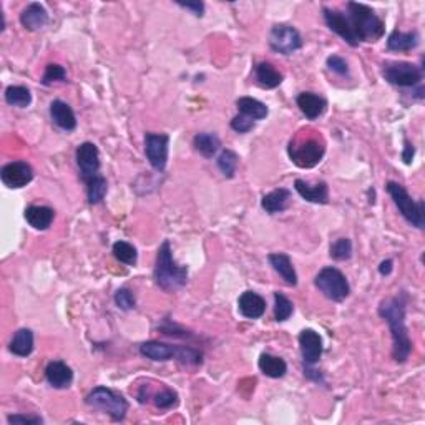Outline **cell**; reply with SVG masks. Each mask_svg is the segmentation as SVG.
Returning <instances> with one entry per match:
<instances>
[{
  "label": "cell",
  "instance_id": "23",
  "mask_svg": "<svg viewBox=\"0 0 425 425\" xmlns=\"http://www.w3.org/2000/svg\"><path fill=\"white\" fill-rule=\"evenodd\" d=\"M254 75L258 84L263 86V88H276L282 84V73L269 62H259L258 65L254 66Z\"/></svg>",
  "mask_w": 425,
  "mask_h": 425
},
{
  "label": "cell",
  "instance_id": "38",
  "mask_svg": "<svg viewBox=\"0 0 425 425\" xmlns=\"http://www.w3.org/2000/svg\"><path fill=\"white\" fill-rule=\"evenodd\" d=\"M66 78V70L62 65L58 64H50L47 65L45 73L42 77V84L43 85H52L57 84V82H64Z\"/></svg>",
  "mask_w": 425,
  "mask_h": 425
},
{
  "label": "cell",
  "instance_id": "21",
  "mask_svg": "<svg viewBox=\"0 0 425 425\" xmlns=\"http://www.w3.org/2000/svg\"><path fill=\"white\" fill-rule=\"evenodd\" d=\"M50 117L58 128L64 132H73L77 128V117H75L72 106L65 104L64 100H53L50 104Z\"/></svg>",
  "mask_w": 425,
  "mask_h": 425
},
{
  "label": "cell",
  "instance_id": "34",
  "mask_svg": "<svg viewBox=\"0 0 425 425\" xmlns=\"http://www.w3.org/2000/svg\"><path fill=\"white\" fill-rule=\"evenodd\" d=\"M113 256L117 258V261L127 266H135L138 263V251L127 241H117L113 245Z\"/></svg>",
  "mask_w": 425,
  "mask_h": 425
},
{
  "label": "cell",
  "instance_id": "6",
  "mask_svg": "<svg viewBox=\"0 0 425 425\" xmlns=\"http://www.w3.org/2000/svg\"><path fill=\"white\" fill-rule=\"evenodd\" d=\"M387 193L391 195L393 204L397 206V210L400 211V215L407 219L409 224L417 228V230H424L425 228V203L422 199H415L409 195L407 190L400 183L396 181H389L385 184Z\"/></svg>",
  "mask_w": 425,
  "mask_h": 425
},
{
  "label": "cell",
  "instance_id": "31",
  "mask_svg": "<svg viewBox=\"0 0 425 425\" xmlns=\"http://www.w3.org/2000/svg\"><path fill=\"white\" fill-rule=\"evenodd\" d=\"M236 106H238L239 113L241 115H245L247 118H251V120H265V118L267 117V113H269V110H267V106L263 104V101L256 100V98L253 97H241L238 98V101H236Z\"/></svg>",
  "mask_w": 425,
  "mask_h": 425
},
{
  "label": "cell",
  "instance_id": "40",
  "mask_svg": "<svg viewBox=\"0 0 425 425\" xmlns=\"http://www.w3.org/2000/svg\"><path fill=\"white\" fill-rule=\"evenodd\" d=\"M328 69L330 72L341 75V77H345L349 75V65L344 58L339 57V55H330L328 58Z\"/></svg>",
  "mask_w": 425,
  "mask_h": 425
},
{
  "label": "cell",
  "instance_id": "36",
  "mask_svg": "<svg viewBox=\"0 0 425 425\" xmlns=\"http://www.w3.org/2000/svg\"><path fill=\"white\" fill-rule=\"evenodd\" d=\"M294 304L287 299L284 294L274 293V319L278 322H284L293 316Z\"/></svg>",
  "mask_w": 425,
  "mask_h": 425
},
{
  "label": "cell",
  "instance_id": "37",
  "mask_svg": "<svg viewBox=\"0 0 425 425\" xmlns=\"http://www.w3.org/2000/svg\"><path fill=\"white\" fill-rule=\"evenodd\" d=\"M330 258L336 259V261H348L352 256V243L349 238H339L337 241H334L330 245L329 250Z\"/></svg>",
  "mask_w": 425,
  "mask_h": 425
},
{
  "label": "cell",
  "instance_id": "43",
  "mask_svg": "<svg viewBox=\"0 0 425 425\" xmlns=\"http://www.w3.org/2000/svg\"><path fill=\"white\" fill-rule=\"evenodd\" d=\"M180 7H183V9L190 10L193 15H196V17H203L204 14V3L199 2V0H195V2H181V0H178Z\"/></svg>",
  "mask_w": 425,
  "mask_h": 425
},
{
  "label": "cell",
  "instance_id": "11",
  "mask_svg": "<svg viewBox=\"0 0 425 425\" xmlns=\"http://www.w3.org/2000/svg\"><path fill=\"white\" fill-rule=\"evenodd\" d=\"M170 151V136L167 133H147L145 135V155L153 170L165 171Z\"/></svg>",
  "mask_w": 425,
  "mask_h": 425
},
{
  "label": "cell",
  "instance_id": "25",
  "mask_svg": "<svg viewBox=\"0 0 425 425\" xmlns=\"http://www.w3.org/2000/svg\"><path fill=\"white\" fill-rule=\"evenodd\" d=\"M55 218V211L49 206H29L25 210V219L34 230H49Z\"/></svg>",
  "mask_w": 425,
  "mask_h": 425
},
{
  "label": "cell",
  "instance_id": "26",
  "mask_svg": "<svg viewBox=\"0 0 425 425\" xmlns=\"http://www.w3.org/2000/svg\"><path fill=\"white\" fill-rule=\"evenodd\" d=\"M420 43V37L417 32H392L387 38V49L391 52H411L417 49Z\"/></svg>",
  "mask_w": 425,
  "mask_h": 425
},
{
  "label": "cell",
  "instance_id": "32",
  "mask_svg": "<svg viewBox=\"0 0 425 425\" xmlns=\"http://www.w3.org/2000/svg\"><path fill=\"white\" fill-rule=\"evenodd\" d=\"M5 101L12 106H17V108H27L32 104V93L27 86L10 85L5 90Z\"/></svg>",
  "mask_w": 425,
  "mask_h": 425
},
{
  "label": "cell",
  "instance_id": "12",
  "mask_svg": "<svg viewBox=\"0 0 425 425\" xmlns=\"http://www.w3.org/2000/svg\"><path fill=\"white\" fill-rule=\"evenodd\" d=\"M75 158H77L78 170H80L82 180L86 181L93 176L100 175V151L95 143L85 141L75 151Z\"/></svg>",
  "mask_w": 425,
  "mask_h": 425
},
{
  "label": "cell",
  "instance_id": "33",
  "mask_svg": "<svg viewBox=\"0 0 425 425\" xmlns=\"http://www.w3.org/2000/svg\"><path fill=\"white\" fill-rule=\"evenodd\" d=\"M86 198H88L90 204H98L104 202L106 191H108V183L101 175L93 176V178L86 180Z\"/></svg>",
  "mask_w": 425,
  "mask_h": 425
},
{
  "label": "cell",
  "instance_id": "19",
  "mask_svg": "<svg viewBox=\"0 0 425 425\" xmlns=\"http://www.w3.org/2000/svg\"><path fill=\"white\" fill-rule=\"evenodd\" d=\"M294 188L301 195V198H304L306 202L316 203V204H328L329 203V188L324 181L316 184H311L304 180H296L294 181Z\"/></svg>",
  "mask_w": 425,
  "mask_h": 425
},
{
  "label": "cell",
  "instance_id": "7",
  "mask_svg": "<svg viewBox=\"0 0 425 425\" xmlns=\"http://www.w3.org/2000/svg\"><path fill=\"white\" fill-rule=\"evenodd\" d=\"M85 402L88 407L104 412V414H108L115 422H121L128 412L127 399L121 393L115 392L113 389L104 387V385H98V387L93 389L86 396Z\"/></svg>",
  "mask_w": 425,
  "mask_h": 425
},
{
  "label": "cell",
  "instance_id": "18",
  "mask_svg": "<svg viewBox=\"0 0 425 425\" xmlns=\"http://www.w3.org/2000/svg\"><path fill=\"white\" fill-rule=\"evenodd\" d=\"M238 309L246 319H259L266 313V301L254 291H245L238 299Z\"/></svg>",
  "mask_w": 425,
  "mask_h": 425
},
{
  "label": "cell",
  "instance_id": "2",
  "mask_svg": "<svg viewBox=\"0 0 425 425\" xmlns=\"http://www.w3.org/2000/svg\"><path fill=\"white\" fill-rule=\"evenodd\" d=\"M326 153V141L322 135L313 128L298 132L289 141L287 155L299 168H314L321 163Z\"/></svg>",
  "mask_w": 425,
  "mask_h": 425
},
{
  "label": "cell",
  "instance_id": "35",
  "mask_svg": "<svg viewBox=\"0 0 425 425\" xmlns=\"http://www.w3.org/2000/svg\"><path fill=\"white\" fill-rule=\"evenodd\" d=\"M238 161L239 158L234 151H231V149H223V151L219 153L216 163H218L219 171L223 173L224 178H234L236 168H238Z\"/></svg>",
  "mask_w": 425,
  "mask_h": 425
},
{
  "label": "cell",
  "instance_id": "28",
  "mask_svg": "<svg viewBox=\"0 0 425 425\" xmlns=\"http://www.w3.org/2000/svg\"><path fill=\"white\" fill-rule=\"evenodd\" d=\"M193 147H195L196 151L199 155H203L204 158H212L216 153L219 151L221 148V140L216 133H210V132H203L198 133V135L193 138Z\"/></svg>",
  "mask_w": 425,
  "mask_h": 425
},
{
  "label": "cell",
  "instance_id": "24",
  "mask_svg": "<svg viewBox=\"0 0 425 425\" xmlns=\"http://www.w3.org/2000/svg\"><path fill=\"white\" fill-rule=\"evenodd\" d=\"M267 259H269L271 266L274 267V271H276L279 276L284 279L286 284L298 286V274H296V269H294L293 263H291L289 256L284 253H273V254H269V258Z\"/></svg>",
  "mask_w": 425,
  "mask_h": 425
},
{
  "label": "cell",
  "instance_id": "17",
  "mask_svg": "<svg viewBox=\"0 0 425 425\" xmlns=\"http://www.w3.org/2000/svg\"><path fill=\"white\" fill-rule=\"evenodd\" d=\"M45 377L53 389H66L73 382V371L64 361H52L45 367Z\"/></svg>",
  "mask_w": 425,
  "mask_h": 425
},
{
  "label": "cell",
  "instance_id": "45",
  "mask_svg": "<svg viewBox=\"0 0 425 425\" xmlns=\"http://www.w3.org/2000/svg\"><path fill=\"white\" fill-rule=\"evenodd\" d=\"M392 269H393V263L391 261V259H385V261L380 263L379 273L382 274V276H389V274L392 273Z\"/></svg>",
  "mask_w": 425,
  "mask_h": 425
},
{
  "label": "cell",
  "instance_id": "41",
  "mask_svg": "<svg viewBox=\"0 0 425 425\" xmlns=\"http://www.w3.org/2000/svg\"><path fill=\"white\" fill-rule=\"evenodd\" d=\"M231 128H233L236 133H247L254 128V120L239 113V115H236L233 120H231Z\"/></svg>",
  "mask_w": 425,
  "mask_h": 425
},
{
  "label": "cell",
  "instance_id": "15",
  "mask_svg": "<svg viewBox=\"0 0 425 425\" xmlns=\"http://www.w3.org/2000/svg\"><path fill=\"white\" fill-rule=\"evenodd\" d=\"M136 397H138L140 404H147L151 400L160 411H170V409L178 405V393L170 387H165V385L160 389V392L155 393L151 392V385H141Z\"/></svg>",
  "mask_w": 425,
  "mask_h": 425
},
{
  "label": "cell",
  "instance_id": "39",
  "mask_svg": "<svg viewBox=\"0 0 425 425\" xmlns=\"http://www.w3.org/2000/svg\"><path fill=\"white\" fill-rule=\"evenodd\" d=\"M115 304L120 308L121 311H130V309H135L136 306V299L133 296V293L127 287H121L115 293Z\"/></svg>",
  "mask_w": 425,
  "mask_h": 425
},
{
  "label": "cell",
  "instance_id": "8",
  "mask_svg": "<svg viewBox=\"0 0 425 425\" xmlns=\"http://www.w3.org/2000/svg\"><path fill=\"white\" fill-rule=\"evenodd\" d=\"M314 284L326 298L334 302H342L351 294L348 278L337 267H324L319 271L316 279H314Z\"/></svg>",
  "mask_w": 425,
  "mask_h": 425
},
{
  "label": "cell",
  "instance_id": "9",
  "mask_svg": "<svg viewBox=\"0 0 425 425\" xmlns=\"http://www.w3.org/2000/svg\"><path fill=\"white\" fill-rule=\"evenodd\" d=\"M382 77L391 85L400 86V88H412L420 85L422 82V70L420 66L409 62H387L384 64Z\"/></svg>",
  "mask_w": 425,
  "mask_h": 425
},
{
  "label": "cell",
  "instance_id": "44",
  "mask_svg": "<svg viewBox=\"0 0 425 425\" xmlns=\"http://www.w3.org/2000/svg\"><path fill=\"white\" fill-rule=\"evenodd\" d=\"M414 156H415V148L414 145L411 143L409 140L404 141V151H402V160L405 165H411L412 161H414Z\"/></svg>",
  "mask_w": 425,
  "mask_h": 425
},
{
  "label": "cell",
  "instance_id": "22",
  "mask_svg": "<svg viewBox=\"0 0 425 425\" xmlns=\"http://www.w3.org/2000/svg\"><path fill=\"white\" fill-rule=\"evenodd\" d=\"M21 23L27 30H40L49 23V12L38 2H32L21 14Z\"/></svg>",
  "mask_w": 425,
  "mask_h": 425
},
{
  "label": "cell",
  "instance_id": "13",
  "mask_svg": "<svg viewBox=\"0 0 425 425\" xmlns=\"http://www.w3.org/2000/svg\"><path fill=\"white\" fill-rule=\"evenodd\" d=\"M0 180L7 188L19 190L34 180V168L27 161H12L0 170Z\"/></svg>",
  "mask_w": 425,
  "mask_h": 425
},
{
  "label": "cell",
  "instance_id": "30",
  "mask_svg": "<svg viewBox=\"0 0 425 425\" xmlns=\"http://www.w3.org/2000/svg\"><path fill=\"white\" fill-rule=\"evenodd\" d=\"M9 349L19 357H27L34 352V332L30 329H19L12 337Z\"/></svg>",
  "mask_w": 425,
  "mask_h": 425
},
{
  "label": "cell",
  "instance_id": "14",
  "mask_svg": "<svg viewBox=\"0 0 425 425\" xmlns=\"http://www.w3.org/2000/svg\"><path fill=\"white\" fill-rule=\"evenodd\" d=\"M322 14H324V21L332 32H336L341 38H344L351 47L359 45V40H357L351 23H349L348 15H345L344 12L324 7V9H322Z\"/></svg>",
  "mask_w": 425,
  "mask_h": 425
},
{
  "label": "cell",
  "instance_id": "42",
  "mask_svg": "<svg viewBox=\"0 0 425 425\" xmlns=\"http://www.w3.org/2000/svg\"><path fill=\"white\" fill-rule=\"evenodd\" d=\"M7 422L10 425L21 424V425H40L43 424V419L38 415H25V414H14L7 417Z\"/></svg>",
  "mask_w": 425,
  "mask_h": 425
},
{
  "label": "cell",
  "instance_id": "10",
  "mask_svg": "<svg viewBox=\"0 0 425 425\" xmlns=\"http://www.w3.org/2000/svg\"><path fill=\"white\" fill-rule=\"evenodd\" d=\"M269 47L276 53L293 55L302 47V37L293 25L278 23L269 32Z\"/></svg>",
  "mask_w": 425,
  "mask_h": 425
},
{
  "label": "cell",
  "instance_id": "20",
  "mask_svg": "<svg viewBox=\"0 0 425 425\" xmlns=\"http://www.w3.org/2000/svg\"><path fill=\"white\" fill-rule=\"evenodd\" d=\"M296 104L299 110L302 112V115L308 118V120H317V118L326 112V108H328V101L313 92L299 93Z\"/></svg>",
  "mask_w": 425,
  "mask_h": 425
},
{
  "label": "cell",
  "instance_id": "27",
  "mask_svg": "<svg viewBox=\"0 0 425 425\" xmlns=\"http://www.w3.org/2000/svg\"><path fill=\"white\" fill-rule=\"evenodd\" d=\"M291 199V191L287 188H278V190L267 193L263 196L261 206L263 210L269 215H276V212H282L287 208V203Z\"/></svg>",
  "mask_w": 425,
  "mask_h": 425
},
{
  "label": "cell",
  "instance_id": "29",
  "mask_svg": "<svg viewBox=\"0 0 425 425\" xmlns=\"http://www.w3.org/2000/svg\"><path fill=\"white\" fill-rule=\"evenodd\" d=\"M258 365L259 371L265 374V376L271 377V379H281L287 372L286 361L278 356H273V354H261Z\"/></svg>",
  "mask_w": 425,
  "mask_h": 425
},
{
  "label": "cell",
  "instance_id": "16",
  "mask_svg": "<svg viewBox=\"0 0 425 425\" xmlns=\"http://www.w3.org/2000/svg\"><path fill=\"white\" fill-rule=\"evenodd\" d=\"M299 348H301L302 361L308 365H314L321 361L322 351V337L314 329H304L299 334Z\"/></svg>",
  "mask_w": 425,
  "mask_h": 425
},
{
  "label": "cell",
  "instance_id": "5",
  "mask_svg": "<svg viewBox=\"0 0 425 425\" xmlns=\"http://www.w3.org/2000/svg\"><path fill=\"white\" fill-rule=\"evenodd\" d=\"M140 354L149 361L167 362L171 359L180 361L181 364L198 365L203 361V352L193 349L190 345H171L160 341H148L140 345Z\"/></svg>",
  "mask_w": 425,
  "mask_h": 425
},
{
  "label": "cell",
  "instance_id": "1",
  "mask_svg": "<svg viewBox=\"0 0 425 425\" xmlns=\"http://www.w3.org/2000/svg\"><path fill=\"white\" fill-rule=\"evenodd\" d=\"M405 309H407V296L404 293L384 299L379 306V316L387 322L391 329L392 357L397 364H405L412 351V342L405 326Z\"/></svg>",
  "mask_w": 425,
  "mask_h": 425
},
{
  "label": "cell",
  "instance_id": "3",
  "mask_svg": "<svg viewBox=\"0 0 425 425\" xmlns=\"http://www.w3.org/2000/svg\"><path fill=\"white\" fill-rule=\"evenodd\" d=\"M155 278L156 286L161 287L167 293H175L186 284L188 281V266H181L173 258V251L170 241H165L160 246L158 254H156L155 265Z\"/></svg>",
  "mask_w": 425,
  "mask_h": 425
},
{
  "label": "cell",
  "instance_id": "4",
  "mask_svg": "<svg viewBox=\"0 0 425 425\" xmlns=\"http://www.w3.org/2000/svg\"><path fill=\"white\" fill-rule=\"evenodd\" d=\"M345 15H348L349 23H351L359 43H374L379 40V38H382L385 32V23L371 7L359 2H349L348 14Z\"/></svg>",
  "mask_w": 425,
  "mask_h": 425
}]
</instances>
